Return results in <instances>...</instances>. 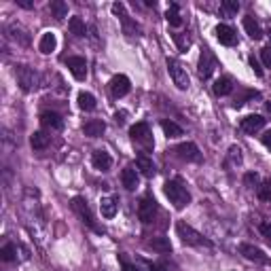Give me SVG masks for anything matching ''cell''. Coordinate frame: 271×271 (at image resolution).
<instances>
[{
    "instance_id": "cell-1",
    "label": "cell",
    "mask_w": 271,
    "mask_h": 271,
    "mask_svg": "<svg viewBox=\"0 0 271 271\" xmlns=\"http://www.w3.org/2000/svg\"><path fill=\"white\" fill-rule=\"evenodd\" d=\"M163 191H166L168 199L174 203V208H178V210L187 208V205L191 203V195H189L187 187H182L178 180H168L166 187H163Z\"/></svg>"
},
{
    "instance_id": "cell-2",
    "label": "cell",
    "mask_w": 271,
    "mask_h": 271,
    "mask_svg": "<svg viewBox=\"0 0 271 271\" xmlns=\"http://www.w3.org/2000/svg\"><path fill=\"white\" fill-rule=\"evenodd\" d=\"M176 233H178V237L182 239V244H187V246L212 248V241H210V239H205L202 233H197L193 227H189V225H184V223H178V225H176Z\"/></svg>"
},
{
    "instance_id": "cell-3",
    "label": "cell",
    "mask_w": 271,
    "mask_h": 271,
    "mask_svg": "<svg viewBox=\"0 0 271 271\" xmlns=\"http://www.w3.org/2000/svg\"><path fill=\"white\" fill-rule=\"evenodd\" d=\"M70 205H72V210L78 214V216H81V220H83V223L89 227L91 231H96V233H104V229H102V227H100V225L96 223L94 214H91L89 205H87V202H85L83 197H74V199H72V203H70Z\"/></svg>"
},
{
    "instance_id": "cell-4",
    "label": "cell",
    "mask_w": 271,
    "mask_h": 271,
    "mask_svg": "<svg viewBox=\"0 0 271 271\" xmlns=\"http://www.w3.org/2000/svg\"><path fill=\"white\" fill-rule=\"evenodd\" d=\"M168 70H169V76H172V81L178 89H189V85H191V78L187 74V68L182 66L178 60L174 58H168Z\"/></svg>"
},
{
    "instance_id": "cell-5",
    "label": "cell",
    "mask_w": 271,
    "mask_h": 271,
    "mask_svg": "<svg viewBox=\"0 0 271 271\" xmlns=\"http://www.w3.org/2000/svg\"><path fill=\"white\" fill-rule=\"evenodd\" d=\"M15 74H17V81H19V85H21V89H24V91H32V89L38 87V74L34 72L32 68L17 66Z\"/></svg>"
},
{
    "instance_id": "cell-6",
    "label": "cell",
    "mask_w": 271,
    "mask_h": 271,
    "mask_svg": "<svg viewBox=\"0 0 271 271\" xmlns=\"http://www.w3.org/2000/svg\"><path fill=\"white\" fill-rule=\"evenodd\" d=\"M155 214H157V202H155V197H151V195L142 197L140 203H138V216H140V220H142L144 225H148V223H153Z\"/></svg>"
},
{
    "instance_id": "cell-7",
    "label": "cell",
    "mask_w": 271,
    "mask_h": 271,
    "mask_svg": "<svg viewBox=\"0 0 271 271\" xmlns=\"http://www.w3.org/2000/svg\"><path fill=\"white\" fill-rule=\"evenodd\" d=\"M130 136H132L136 142H140V144L144 146V148H153V136H151V130H148V125L144 123V121H140V123L132 125Z\"/></svg>"
},
{
    "instance_id": "cell-8",
    "label": "cell",
    "mask_w": 271,
    "mask_h": 271,
    "mask_svg": "<svg viewBox=\"0 0 271 271\" xmlns=\"http://www.w3.org/2000/svg\"><path fill=\"white\" fill-rule=\"evenodd\" d=\"M214 68H216V60H214V55L205 49V51H202V55H199L197 72H199V76H202L203 81H208V78L212 76V72H214Z\"/></svg>"
},
{
    "instance_id": "cell-9",
    "label": "cell",
    "mask_w": 271,
    "mask_h": 271,
    "mask_svg": "<svg viewBox=\"0 0 271 271\" xmlns=\"http://www.w3.org/2000/svg\"><path fill=\"white\" fill-rule=\"evenodd\" d=\"M239 252L246 256L248 261L252 263H259V265H269V256L256 246H250V244H241L239 246Z\"/></svg>"
},
{
    "instance_id": "cell-10",
    "label": "cell",
    "mask_w": 271,
    "mask_h": 271,
    "mask_svg": "<svg viewBox=\"0 0 271 271\" xmlns=\"http://www.w3.org/2000/svg\"><path fill=\"white\" fill-rule=\"evenodd\" d=\"M130 89H132V83H130V78H127L125 74H117V76H112V81H110V91H112V96L115 98H123L130 94Z\"/></svg>"
},
{
    "instance_id": "cell-11",
    "label": "cell",
    "mask_w": 271,
    "mask_h": 271,
    "mask_svg": "<svg viewBox=\"0 0 271 271\" xmlns=\"http://www.w3.org/2000/svg\"><path fill=\"white\" fill-rule=\"evenodd\" d=\"M176 155L184 161H199L202 155H199V148L193 144V142H182V144L176 146Z\"/></svg>"
},
{
    "instance_id": "cell-12",
    "label": "cell",
    "mask_w": 271,
    "mask_h": 271,
    "mask_svg": "<svg viewBox=\"0 0 271 271\" xmlns=\"http://www.w3.org/2000/svg\"><path fill=\"white\" fill-rule=\"evenodd\" d=\"M40 125L45 127V130L60 132L64 127V119H62V115H58V112L47 110V112H42V115H40Z\"/></svg>"
},
{
    "instance_id": "cell-13",
    "label": "cell",
    "mask_w": 271,
    "mask_h": 271,
    "mask_svg": "<svg viewBox=\"0 0 271 271\" xmlns=\"http://www.w3.org/2000/svg\"><path fill=\"white\" fill-rule=\"evenodd\" d=\"M66 66L70 68V72H72L76 81H85V76H87V62H85V58H68Z\"/></svg>"
},
{
    "instance_id": "cell-14",
    "label": "cell",
    "mask_w": 271,
    "mask_h": 271,
    "mask_svg": "<svg viewBox=\"0 0 271 271\" xmlns=\"http://www.w3.org/2000/svg\"><path fill=\"white\" fill-rule=\"evenodd\" d=\"M216 38L220 40V45L233 47L235 42H237V34H235V30H233L231 26L220 24V26H216Z\"/></svg>"
},
{
    "instance_id": "cell-15",
    "label": "cell",
    "mask_w": 271,
    "mask_h": 271,
    "mask_svg": "<svg viewBox=\"0 0 271 271\" xmlns=\"http://www.w3.org/2000/svg\"><path fill=\"white\" fill-rule=\"evenodd\" d=\"M239 127H241V130H244L246 134H256L259 130H263V127H265V119H263L261 115H248V117L241 119Z\"/></svg>"
},
{
    "instance_id": "cell-16",
    "label": "cell",
    "mask_w": 271,
    "mask_h": 271,
    "mask_svg": "<svg viewBox=\"0 0 271 271\" xmlns=\"http://www.w3.org/2000/svg\"><path fill=\"white\" fill-rule=\"evenodd\" d=\"M104 130H106V123L100 119H91L83 125V132H85V136H89V138H100V136L104 134Z\"/></svg>"
},
{
    "instance_id": "cell-17",
    "label": "cell",
    "mask_w": 271,
    "mask_h": 271,
    "mask_svg": "<svg viewBox=\"0 0 271 271\" xmlns=\"http://www.w3.org/2000/svg\"><path fill=\"white\" fill-rule=\"evenodd\" d=\"M91 161H94L96 169H102V172H108L110 166H112V159H110V155L106 153V151H94Z\"/></svg>"
},
{
    "instance_id": "cell-18",
    "label": "cell",
    "mask_w": 271,
    "mask_h": 271,
    "mask_svg": "<svg viewBox=\"0 0 271 271\" xmlns=\"http://www.w3.org/2000/svg\"><path fill=\"white\" fill-rule=\"evenodd\" d=\"M244 30L248 32V36L254 38V40L263 38V30H261L259 21H256L252 15H246V17H244Z\"/></svg>"
},
{
    "instance_id": "cell-19",
    "label": "cell",
    "mask_w": 271,
    "mask_h": 271,
    "mask_svg": "<svg viewBox=\"0 0 271 271\" xmlns=\"http://www.w3.org/2000/svg\"><path fill=\"white\" fill-rule=\"evenodd\" d=\"M55 45H58L55 34L53 32H45V34H42V38H40V42H38V49H40V53L49 55L51 51H55Z\"/></svg>"
},
{
    "instance_id": "cell-20",
    "label": "cell",
    "mask_w": 271,
    "mask_h": 271,
    "mask_svg": "<svg viewBox=\"0 0 271 271\" xmlns=\"http://www.w3.org/2000/svg\"><path fill=\"white\" fill-rule=\"evenodd\" d=\"M121 180H123V187L127 191H136V187H138V172L134 168H125L123 174H121Z\"/></svg>"
},
{
    "instance_id": "cell-21",
    "label": "cell",
    "mask_w": 271,
    "mask_h": 271,
    "mask_svg": "<svg viewBox=\"0 0 271 271\" xmlns=\"http://www.w3.org/2000/svg\"><path fill=\"white\" fill-rule=\"evenodd\" d=\"M233 91V83H231V78H227V76H223V78H218L216 83H214V94L216 96H229Z\"/></svg>"
},
{
    "instance_id": "cell-22",
    "label": "cell",
    "mask_w": 271,
    "mask_h": 271,
    "mask_svg": "<svg viewBox=\"0 0 271 271\" xmlns=\"http://www.w3.org/2000/svg\"><path fill=\"white\" fill-rule=\"evenodd\" d=\"M49 140H51V138H49L45 132H34L32 138H30L34 151H42V148H47L49 146Z\"/></svg>"
},
{
    "instance_id": "cell-23",
    "label": "cell",
    "mask_w": 271,
    "mask_h": 271,
    "mask_svg": "<svg viewBox=\"0 0 271 271\" xmlns=\"http://www.w3.org/2000/svg\"><path fill=\"white\" fill-rule=\"evenodd\" d=\"M138 169L144 176H148V178L155 176V163H153V159H148L146 155H140L138 157Z\"/></svg>"
},
{
    "instance_id": "cell-24",
    "label": "cell",
    "mask_w": 271,
    "mask_h": 271,
    "mask_svg": "<svg viewBox=\"0 0 271 271\" xmlns=\"http://www.w3.org/2000/svg\"><path fill=\"white\" fill-rule=\"evenodd\" d=\"M100 210H102L104 218H112L117 214V202L112 197H106V199H102V203H100Z\"/></svg>"
},
{
    "instance_id": "cell-25",
    "label": "cell",
    "mask_w": 271,
    "mask_h": 271,
    "mask_svg": "<svg viewBox=\"0 0 271 271\" xmlns=\"http://www.w3.org/2000/svg\"><path fill=\"white\" fill-rule=\"evenodd\" d=\"M148 246H151L153 250L161 252V254H166V252L172 250V241H169L168 237H155V239L148 241Z\"/></svg>"
},
{
    "instance_id": "cell-26",
    "label": "cell",
    "mask_w": 271,
    "mask_h": 271,
    "mask_svg": "<svg viewBox=\"0 0 271 271\" xmlns=\"http://www.w3.org/2000/svg\"><path fill=\"white\" fill-rule=\"evenodd\" d=\"M166 19H168V24L174 26V28H180L182 26V17H180V13H178V4L176 2L169 4V9L166 13Z\"/></svg>"
},
{
    "instance_id": "cell-27",
    "label": "cell",
    "mask_w": 271,
    "mask_h": 271,
    "mask_svg": "<svg viewBox=\"0 0 271 271\" xmlns=\"http://www.w3.org/2000/svg\"><path fill=\"white\" fill-rule=\"evenodd\" d=\"M68 28L74 36H85V34H87V28H85V21L81 17H70Z\"/></svg>"
},
{
    "instance_id": "cell-28",
    "label": "cell",
    "mask_w": 271,
    "mask_h": 271,
    "mask_svg": "<svg viewBox=\"0 0 271 271\" xmlns=\"http://www.w3.org/2000/svg\"><path fill=\"white\" fill-rule=\"evenodd\" d=\"M49 9H51L55 19H64L68 15V4L64 2V0H53V2L49 4Z\"/></svg>"
},
{
    "instance_id": "cell-29",
    "label": "cell",
    "mask_w": 271,
    "mask_h": 271,
    "mask_svg": "<svg viewBox=\"0 0 271 271\" xmlns=\"http://www.w3.org/2000/svg\"><path fill=\"white\" fill-rule=\"evenodd\" d=\"M161 127H163V132H166L168 138H178V136H182V127L176 125L174 121H161Z\"/></svg>"
},
{
    "instance_id": "cell-30",
    "label": "cell",
    "mask_w": 271,
    "mask_h": 271,
    "mask_svg": "<svg viewBox=\"0 0 271 271\" xmlns=\"http://www.w3.org/2000/svg\"><path fill=\"white\" fill-rule=\"evenodd\" d=\"M0 259H2L4 263H13L17 259V248L13 246V244H6L0 248Z\"/></svg>"
},
{
    "instance_id": "cell-31",
    "label": "cell",
    "mask_w": 271,
    "mask_h": 271,
    "mask_svg": "<svg viewBox=\"0 0 271 271\" xmlns=\"http://www.w3.org/2000/svg\"><path fill=\"white\" fill-rule=\"evenodd\" d=\"M78 106H81L83 110H94L96 108V98L91 94H78Z\"/></svg>"
},
{
    "instance_id": "cell-32",
    "label": "cell",
    "mask_w": 271,
    "mask_h": 271,
    "mask_svg": "<svg viewBox=\"0 0 271 271\" xmlns=\"http://www.w3.org/2000/svg\"><path fill=\"white\" fill-rule=\"evenodd\" d=\"M220 11H223L225 15H235V13L239 11V2L237 0H223V2H220Z\"/></svg>"
},
{
    "instance_id": "cell-33",
    "label": "cell",
    "mask_w": 271,
    "mask_h": 271,
    "mask_svg": "<svg viewBox=\"0 0 271 271\" xmlns=\"http://www.w3.org/2000/svg\"><path fill=\"white\" fill-rule=\"evenodd\" d=\"M256 195H259L261 202H271V180L263 182L259 189H256Z\"/></svg>"
},
{
    "instance_id": "cell-34",
    "label": "cell",
    "mask_w": 271,
    "mask_h": 271,
    "mask_svg": "<svg viewBox=\"0 0 271 271\" xmlns=\"http://www.w3.org/2000/svg\"><path fill=\"white\" fill-rule=\"evenodd\" d=\"M11 32H13V34H11V38H13V40H19L21 45H28V42H30V36H28L26 32H21L19 28L13 26V28H11Z\"/></svg>"
},
{
    "instance_id": "cell-35",
    "label": "cell",
    "mask_w": 271,
    "mask_h": 271,
    "mask_svg": "<svg viewBox=\"0 0 271 271\" xmlns=\"http://www.w3.org/2000/svg\"><path fill=\"white\" fill-rule=\"evenodd\" d=\"M229 157H231L233 166H239V163H241V151H239V146H231V148H229Z\"/></svg>"
},
{
    "instance_id": "cell-36",
    "label": "cell",
    "mask_w": 271,
    "mask_h": 271,
    "mask_svg": "<svg viewBox=\"0 0 271 271\" xmlns=\"http://www.w3.org/2000/svg\"><path fill=\"white\" fill-rule=\"evenodd\" d=\"M261 235L267 239V244H271V223H261Z\"/></svg>"
},
{
    "instance_id": "cell-37",
    "label": "cell",
    "mask_w": 271,
    "mask_h": 271,
    "mask_svg": "<svg viewBox=\"0 0 271 271\" xmlns=\"http://www.w3.org/2000/svg\"><path fill=\"white\" fill-rule=\"evenodd\" d=\"M261 60H263V64H265L267 68H271V47L261 49Z\"/></svg>"
},
{
    "instance_id": "cell-38",
    "label": "cell",
    "mask_w": 271,
    "mask_h": 271,
    "mask_svg": "<svg viewBox=\"0 0 271 271\" xmlns=\"http://www.w3.org/2000/svg\"><path fill=\"white\" fill-rule=\"evenodd\" d=\"M250 68L254 70L256 76H263V68H261V64H259V60H256L254 55H250Z\"/></svg>"
},
{
    "instance_id": "cell-39",
    "label": "cell",
    "mask_w": 271,
    "mask_h": 271,
    "mask_svg": "<svg viewBox=\"0 0 271 271\" xmlns=\"http://www.w3.org/2000/svg\"><path fill=\"white\" fill-rule=\"evenodd\" d=\"M174 40H176V45L180 47L182 51H184V49L189 47V40H184V36H182V34H174Z\"/></svg>"
},
{
    "instance_id": "cell-40",
    "label": "cell",
    "mask_w": 271,
    "mask_h": 271,
    "mask_svg": "<svg viewBox=\"0 0 271 271\" xmlns=\"http://www.w3.org/2000/svg\"><path fill=\"white\" fill-rule=\"evenodd\" d=\"M244 182L248 184V187H252V184H256V182H259V176L250 172V174H246V176H244Z\"/></svg>"
},
{
    "instance_id": "cell-41",
    "label": "cell",
    "mask_w": 271,
    "mask_h": 271,
    "mask_svg": "<svg viewBox=\"0 0 271 271\" xmlns=\"http://www.w3.org/2000/svg\"><path fill=\"white\" fill-rule=\"evenodd\" d=\"M261 142H263V144H265V146L269 148V151H271V130H267L265 134L261 136Z\"/></svg>"
},
{
    "instance_id": "cell-42",
    "label": "cell",
    "mask_w": 271,
    "mask_h": 271,
    "mask_svg": "<svg viewBox=\"0 0 271 271\" xmlns=\"http://www.w3.org/2000/svg\"><path fill=\"white\" fill-rule=\"evenodd\" d=\"M121 267H123V271H140L136 265H132V263H127V261L123 259V256H121Z\"/></svg>"
},
{
    "instance_id": "cell-43",
    "label": "cell",
    "mask_w": 271,
    "mask_h": 271,
    "mask_svg": "<svg viewBox=\"0 0 271 271\" xmlns=\"http://www.w3.org/2000/svg\"><path fill=\"white\" fill-rule=\"evenodd\" d=\"M125 117H127V112H125V110H121V112H117V115H115V121L121 125V123H125Z\"/></svg>"
},
{
    "instance_id": "cell-44",
    "label": "cell",
    "mask_w": 271,
    "mask_h": 271,
    "mask_svg": "<svg viewBox=\"0 0 271 271\" xmlns=\"http://www.w3.org/2000/svg\"><path fill=\"white\" fill-rule=\"evenodd\" d=\"M17 4L24 6V9H32L34 6V2H30V0H17Z\"/></svg>"
}]
</instances>
